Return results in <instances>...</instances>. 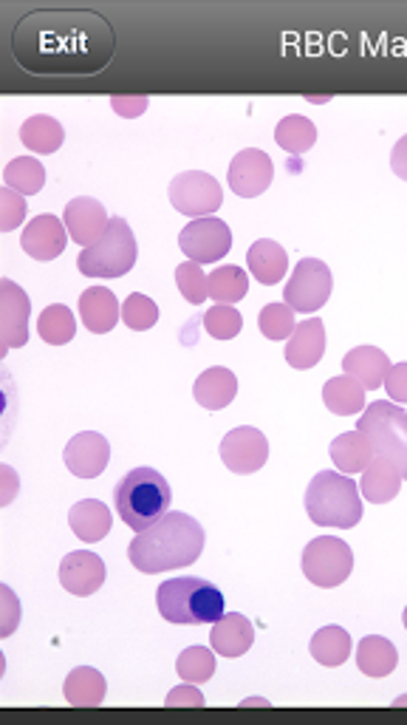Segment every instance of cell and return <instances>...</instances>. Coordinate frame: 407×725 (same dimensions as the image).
<instances>
[{"mask_svg": "<svg viewBox=\"0 0 407 725\" xmlns=\"http://www.w3.org/2000/svg\"><path fill=\"white\" fill-rule=\"evenodd\" d=\"M117 52L111 23L94 9H32L14 23L12 54L37 77H88Z\"/></svg>", "mask_w": 407, "mask_h": 725, "instance_id": "obj_1", "label": "cell"}, {"mask_svg": "<svg viewBox=\"0 0 407 725\" xmlns=\"http://www.w3.org/2000/svg\"><path fill=\"white\" fill-rule=\"evenodd\" d=\"M207 535L204 528L187 513H167L151 530L136 533L128 544V559L145 575L167 573V570L190 567L204 553Z\"/></svg>", "mask_w": 407, "mask_h": 725, "instance_id": "obj_2", "label": "cell"}, {"mask_svg": "<svg viewBox=\"0 0 407 725\" xmlns=\"http://www.w3.org/2000/svg\"><path fill=\"white\" fill-rule=\"evenodd\" d=\"M117 513L136 533L151 530L170 513L173 490L167 479L153 468H133L117 485Z\"/></svg>", "mask_w": 407, "mask_h": 725, "instance_id": "obj_3", "label": "cell"}, {"mask_svg": "<svg viewBox=\"0 0 407 725\" xmlns=\"http://www.w3.org/2000/svg\"><path fill=\"white\" fill-rule=\"evenodd\" d=\"M156 607L162 618L170 620V624H182V627L218 624L227 615L221 589L210 581L196 578V575L165 581L156 589Z\"/></svg>", "mask_w": 407, "mask_h": 725, "instance_id": "obj_4", "label": "cell"}, {"mask_svg": "<svg viewBox=\"0 0 407 725\" xmlns=\"http://www.w3.org/2000/svg\"><path fill=\"white\" fill-rule=\"evenodd\" d=\"M306 513L322 528H356L362 521L360 485L340 470H320L306 488Z\"/></svg>", "mask_w": 407, "mask_h": 725, "instance_id": "obj_5", "label": "cell"}, {"mask_svg": "<svg viewBox=\"0 0 407 725\" xmlns=\"http://www.w3.org/2000/svg\"><path fill=\"white\" fill-rule=\"evenodd\" d=\"M356 431L369 436L371 448H374L376 459L391 462L407 479V411L399 409L391 400H376L365 405Z\"/></svg>", "mask_w": 407, "mask_h": 725, "instance_id": "obj_6", "label": "cell"}, {"mask_svg": "<svg viewBox=\"0 0 407 725\" xmlns=\"http://www.w3.org/2000/svg\"><path fill=\"white\" fill-rule=\"evenodd\" d=\"M139 245L122 216H113L106 236L97 245L79 252L77 267L88 278H122L136 267Z\"/></svg>", "mask_w": 407, "mask_h": 725, "instance_id": "obj_7", "label": "cell"}, {"mask_svg": "<svg viewBox=\"0 0 407 725\" xmlns=\"http://www.w3.org/2000/svg\"><path fill=\"white\" fill-rule=\"evenodd\" d=\"M351 570H354V553H351L349 541L337 539V535H320L302 550V575L315 587H340Z\"/></svg>", "mask_w": 407, "mask_h": 725, "instance_id": "obj_8", "label": "cell"}, {"mask_svg": "<svg viewBox=\"0 0 407 725\" xmlns=\"http://www.w3.org/2000/svg\"><path fill=\"white\" fill-rule=\"evenodd\" d=\"M331 290H334V278H331L329 267L322 264L320 258H302V261H297L289 281H286L283 304H289L292 310L302 312V315H311V312L329 304Z\"/></svg>", "mask_w": 407, "mask_h": 725, "instance_id": "obj_9", "label": "cell"}, {"mask_svg": "<svg viewBox=\"0 0 407 725\" xmlns=\"http://www.w3.org/2000/svg\"><path fill=\"white\" fill-rule=\"evenodd\" d=\"M170 205L178 213L196 218H210L218 207L223 205V191L216 182V176L204 171H185L178 173L170 182Z\"/></svg>", "mask_w": 407, "mask_h": 725, "instance_id": "obj_10", "label": "cell"}, {"mask_svg": "<svg viewBox=\"0 0 407 725\" xmlns=\"http://www.w3.org/2000/svg\"><path fill=\"white\" fill-rule=\"evenodd\" d=\"M178 247L196 264H216L232 250V230L227 221L216 216L196 218L182 230Z\"/></svg>", "mask_w": 407, "mask_h": 725, "instance_id": "obj_11", "label": "cell"}, {"mask_svg": "<svg viewBox=\"0 0 407 725\" xmlns=\"http://www.w3.org/2000/svg\"><path fill=\"white\" fill-rule=\"evenodd\" d=\"M29 315H32V301L26 290H20L14 281L3 278L0 281V340H3L0 355L29 344Z\"/></svg>", "mask_w": 407, "mask_h": 725, "instance_id": "obj_12", "label": "cell"}, {"mask_svg": "<svg viewBox=\"0 0 407 725\" xmlns=\"http://www.w3.org/2000/svg\"><path fill=\"white\" fill-rule=\"evenodd\" d=\"M266 459H270V442L252 425L232 429L221 440V462L232 474H255L266 465Z\"/></svg>", "mask_w": 407, "mask_h": 725, "instance_id": "obj_13", "label": "cell"}, {"mask_svg": "<svg viewBox=\"0 0 407 725\" xmlns=\"http://www.w3.org/2000/svg\"><path fill=\"white\" fill-rule=\"evenodd\" d=\"M275 178V165L270 153L257 148H243L230 162V191L241 198H255L270 191Z\"/></svg>", "mask_w": 407, "mask_h": 725, "instance_id": "obj_14", "label": "cell"}, {"mask_svg": "<svg viewBox=\"0 0 407 725\" xmlns=\"http://www.w3.org/2000/svg\"><path fill=\"white\" fill-rule=\"evenodd\" d=\"M63 225H66L68 238H72L74 245H79L82 250H88V247H94L99 238L106 236L108 225H111V218H108L106 207L99 205L97 198L77 196L66 205V213H63Z\"/></svg>", "mask_w": 407, "mask_h": 725, "instance_id": "obj_15", "label": "cell"}, {"mask_svg": "<svg viewBox=\"0 0 407 725\" xmlns=\"http://www.w3.org/2000/svg\"><path fill=\"white\" fill-rule=\"evenodd\" d=\"M66 468L79 479H97L111 462V442L97 431H79L63 451Z\"/></svg>", "mask_w": 407, "mask_h": 725, "instance_id": "obj_16", "label": "cell"}, {"mask_svg": "<svg viewBox=\"0 0 407 725\" xmlns=\"http://www.w3.org/2000/svg\"><path fill=\"white\" fill-rule=\"evenodd\" d=\"M59 584L77 598H88L106 584V561L88 550L68 553L59 561Z\"/></svg>", "mask_w": 407, "mask_h": 725, "instance_id": "obj_17", "label": "cell"}, {"mask_svg": "<svg viewBox=\"0 0 407 725\" xmlns=\"http://www.w3.org/2000/svg\"><path fill=\"white\" fill-rule=\"evenodd\" d=\"M68 241L66 225L59 221L57 216L46 213V216L32 218L26 227H23V238H20V247L34 261H54V258L63 256Z\"/></svg>", "mask_w": 407, "mask_h": 725, "instance_id": "obj_18", "label": "cell"}, {"mask_svg": "<svg viewBox=\"0 0 407 725\" xmlns=\"http://www.w3.org/2000/svg\"><path fill=\"white\" fill-rule=\"evenodd\" d=\"M322 355H326V326L320 317H309V321L297 324L295 335L286 340V362L292 369L306 371L315 369Z\"/></svg>", "mask_w": 407, "mask_h": 725, "instance_id": "obj_19", "label": "cell"}, {"mask_svg": "<svg viewBox=\"0 0 407 725\" xmlns=\"http://www.w3.org/2000/svg\"><path fill=\"white\" fill-rule=\"evenodd\" d=\"M391 366L388 355L376 346H356L349 355L342 357V371L356 380L365 391H374L385 386V377H388Z\"/></svg>", "mask_w": 407, "mask_h": 725, "instance_id": "obj_20", "label": "cell"}, {"mask_svg": "<svg viewBox=\"0 0 407 725\" xmlns=\"http://www.w3.org/2000/svg\"><path fill=\"white\" fill-rule=\"evenodd\" d=\"M210 643L212 652L221 654V658H241L255 643V627H252L246 615L227 613L218 624H212Z\"/></svg>", "mask_w": 407, "mask_h": 725, "instance_id": "obj_21", "label": "cell"}, {"mask_svg": "<svg viewBox=\"0 0 407 725\" xmlns=\"http://www.w3.org/2000/svg\"><path fill=\"white\" fill-rule=\"evenodd\" d=\"M79 317L94 335H106L122 321V306L119 297L106 286H91L79 295Z\"/></svg>", "mask_w": 407, "mask_h": 725, "instance_id": "obj_22", "label": "cell"}, {"mask_svg": "<svg viewBox=\"0 0 407 725\" xmlns=\"http://www.w3.org/2000/svg\"><path fill=\"white\" fill-rule=\"evenodd\" d=\"M238 394V377L223 366H212V369L201 371L193 386V397L201 409L221 411L227 409Z\"/></svg>", "mask_w": 407, "mask_h": 725, "instance_id": "obj_23", "label": "cell"}, {"mask_svg": "<svg viewBox=\"0 0 407 725\" xmlns=\"http://www.w3.org/2000/svg\"><path fill=\"white\" fill-rule=\"evenodd\" d=\"M246 264H250V272L255 275L257 284L275 286L289 272V256L272 238H257L246 252Z\"/></svg>", "mask_w": 407, "mask_h": 725, "instance_id": "obj_24", "label": "cell"}, {"mask_svg": "<svg viewBox=\"0 0 407 725\" xmlns=\"http://www.w3.org/2000/svg\"><path fill=\"white\" fill-rule=\"evenodd\" d=\"M331 462L337 465L340 474H365L371 468V462L376 459L374 448H371L369 436L360 434V431H345V434L337 436L331 442Z\"/></svg>", "mask_w": 407, "mask_h": 725, "instance_id": "obj_25", "label": "cell"}, {"mask_svg": "<svg viewBox=\"0 0 407 725\" xmlns=\"http://www.w3.org/2000/svg\"><path fill=\"white\" fill-rule=\"evenodd\" d=\"M68 524H72L74 535L86 544L102 541L111 533V508L99 499H79L68 510Z\"/></svg>", "mask_w": 407, "mask_h": 725, "instance_id": "obj_26", "label": "cell"}, {"mask_svg": "<svg viewBox=\"0 0 407 725\" xmlns=\"http://www.w3.org/2000/svg\"><path fill=\"white\" fill-rule=\"evenodd\" d=\"M396 663H399V652H396V647L388 638L369 635V638L360 640V647H356V667H360L362 674H369V678H388L396 669Z\"/></svg>", "mask_w": 407, "mask_h": 725, "instance_id": "obj_27", "label": "cell"}, {"mask_svg": "<svg viewBox=\"0 0 407 725\" xmlns=\"http://www.w3.org/2000/svg\"><path fill=\"white\" fill-rule=\"evenodd\" d=\"M108 683L102 672L91 667H77L68 672L66 683H63V694L72 706H102L106 700Z\"/></svg>", "mask_w": 407, "mask_h": 725, "instance_id": "obj_28", "label": "cell"}, {"mask_svg": "<svg viewBox=\"0 0 407 725\" xmlns=\"http://www.w3.org/2000/svg\"><path fill=\"white\" fill-rule=\"evenodd\" d=\"M402 488V474L385 459H374L371 462V468L362 474L360 490L362 499H369L371 505H388L399 496Z\"/></svg>", "mask_w": 407, "mask_h": 725, "instance_id": "obj_29", "label": "cell"}, {"mask_svg": "<svg viewBox=\"0 0 407 725\" xmlns=\"http://www.w3.org/2000/svg\"><path fill=\"white\" fill-rule=\"evenodd\" d=\"M322 402L326 409L337 416H354L360 411H365V389L360 382L351 380L349 375L331 377L326 386H322Z\"/></svg>", "mask_w": 407, "mask_h": 725, "instance_id": "obj_30", "label": "cell"}, {"mask_svg": "<svg viewBox=\"0 0 407 725\" xmlns=\"http://www.w3.org/2000/svg\"><path fill=\"white\" fill-rule=\"evenodd\" d=\"M246 292H250V278H246V272H243L241 267H218V270H212L210 275H207V295H210L216 304L235 306L238 301L246 297Z\"/></svg>", "mask_w": 407, "mask_h": 725, "instance_id": "obj_31", "label": "cell"}, {"mask_svg": "<svg viewBox=\"0 0 407 725\" xmlns=\"http://www.w3.org/2000/svg\"><path fill=\"white\" fill-rule=\"evenodd\" d=\"M309 649L320 667H342L351 654V635L342 627H322L311 635Z\"/></svg>", "mask_w": 407, "mask_h": 725, "instance_id": "obj_32", "label": "cell"}, {"mask_svg": "<svg viewBox=\"0 0 407 725\" xmlns=\"http://www.w3.org/2000/svg\"><path fill=\"white\" fill-rule=\"evenodd\" d=\"M20 139H23V145H26L29 151L46 153L48 156V153L63 148L66 131H63V126H59L54 117H43V113H37V117H29L26 122H23V128H20Z\"/></svg>", "mask_w": 407, "mask_h": 725, "instance_id": "obj_33", "label": "cell"}, {"mask_svg": "<svg viewBox=\"0 0 407 725\" xmlns=\"http://www.w3.org/2000/svg\"><path fill=\"white\" fill-rule=\"evenodd\" d=\"M275 142L292 156H302L306 151H311L317 142V126L306 117H283L275 128Z\"/></svg>", "mask_w": 407, "mask_h": 725, "instance_id": "obj_34", "label": "cell"}, {"mask_svg": "<svg viewBox=\"0 0 407 725\" xmlns=\"http://www.w3.org/2000/svg\"><path fill=\"white\" fill-rule=\"evenodd\" d=\"M37 332L48 346H66L77 335V317L66 304H52L37 317Z\"/></svg>", "mask_w": 407, "mask_h": 725, "instance_id": "obj_35", "label": "cell"}, {"mask_svg": "<svg viewBox=\"0 0 407 725\" xmlns=\"http://www.w3.org/2000/svg\"><path fill=\"white\" fill-rule=\"evenodd\" d=\"M3 182H7V187H12L14 193H20V196H34V193H40L43 185H46V167L40 165V159L32 156L12 159L7 171H3Z\"/></svg>", "mask_w": 407, "mask_h": 725, "instance_id": "obj_36", "label": "cell"}, {"mask_svg": "<svg viewBox=\"0 0 407 725\" xmlns=\"http://www.w3.org/2000/svg\"><path fill=\"white\" fill-rule=\"evenodd\" d=\"M176 672L190 686H201L216 674V652L207 647H187L185 652L178 654Z\"/></svg>", "mask_w": 407, "mask_h": 725, "instance_id": "obj_37", "label": "cell"}, {"mask_svg": "<svg viewBox=\"0 0 407 725\" xmlns=\"http://www.w3.org/2000/svg\"><path fill=\"white\" fill-rule=\"evenodd\" d=\"M257 326H261V335L270 337V340H289L295 335V310L289 304H270L261 310L257 317Z\"/></svg>", "mask_w": 407, "mask_h": 725, "instance_id": "obj_38", "label": "cell"}, {"mask_svg": "<svg viewBox=\"0 0 407 725\" xmlns=\"http://www.w3.org/2000/svg\"><path fill=\"white\" fill-rule=\"evenodd\" d=\"M122 321H125L128 329L147 332L158 324V306L153 304L151 297L142 295V292H133L122 304Z\"/></svg>", "mask_w": 407, "mask_h": 725, "instance_id": "obj_39", "label": "cell"}, {"mask_svg": "<svg viewBox=\"0 0 407 725\" xmlns=\"http://www.w3.org/2000/svg\"><path fill=\"white\" fill-rule=\"evenodd\" d=\"M204 329L210 332L216 340H232V337L241 335L243 317L235 306L216 304L207 315H204Z\"/></svg>", "mask_w": 407, "mask_h": 725, "instance_id": "obj_40", "label": "cell"}, {"mask_svg": "<svg viewBox=\"0 0 407 725\" xmlns=\"http://www.w3.org/2000/svg\"><path fill=\"white\" fill-rule=\"evenodd\" d=\"M176 286L178 292L185 295L187 304H204L207 301V275H204L201 264L196 261H187V264L176 267Z\"/></svg>", "mask_w": 407, "mask_h": 725, "instance_id": "obj_41", "label": "cell"}, {"mask_svg": "<svg viewBox=\"0 0 407 725\" xmlns=\"http://www.w3.org/2000/svg\"><path fill=\"white\" fill-rule=\"evenodd\" d=\"M26 196L14 193L12 187H3L0 191V230H14L26 218Z\"/></svg>", "mask_w": 407, "mask_h": 725, "instance_id": "obj_42", "label": "cell"}, {"mask_svg": "<svg viewBox=\"0 0 407 725\" xmlns=\"http://www.w3.org/2000/svg\"><path fill=\"white\" fill-rule=\"evenodd\" d=\"M385 391H388L391 402H396V405L407 402V360L391 366L388 377H385Z\"/></svg>", "mask_w": 407, "mask_h": 725, "instance_id": "obj_43", "label": "cell"}, {"mask_svg": "<svg viewBox=\"0 0 407 725\" xmlns=\"http://www.w3.org/2000/svg\"><path fill=\"white\" fill-rule=\"evenodd\" d=\"M165 703H167V706H204L207 700H204L201 689L190 686V683H187V686L170 689V692H167Z\"/></svg>", "mask_w": 407, "mask_h": 725, "instance_id": "obj_44", "label": "cell"}, {"mask_svg": "<svg viewBox=\"0 0 407 725\" xmlns=\"http://www.w3.org/2000/svg\"><path fill=\"white\" fill-rule=\"evenodd\" d=\"M147 102H151L147 97H111L113 111L122 113L125 119L142 117V113H145V108H147Z\"/></svg>", "mask_w": 407, "mask_h": 725, "instance_id": "obj_45", "label": "cell"}, {"mask_svg": "<svg viewBox=\"0 0 407 725\" xmlns=\"http://www.w3.org/2000/svg\"><path fill=\"white\" fill-rule=\"evenodd\" d=\"M391 167H394V173L402 178V182H407V133L394 145V153H391Z\"/></svg>", "mask_w": 407, "mask_h": 725, "instance_id": "obj_46", "label": "cell"}, {"mask_svg": "<svg viewBox=\"0 0 407 725\" xmlns=\"http://www.w3.org/2000/svg\"><path fill=\"white\" fill-rule=\"evenodd\" d=\"M241 706H266V700H263V697H246Z\"/></svg>", "mask_w": 407, "mask_h": 725, "instance_id": "obj_47", "label": "cell"}, {"mask_svg": "<svg viewBox=\"0 0 407 725\" xmlns=\"http://www.w3.org/2000/svg\"><path fill=\"white\" fill-rule=\"evenodd\" d=\"M394 706H407V694H402V697L394 700Z\"/></svg>", "mask_w": 407, "mask_h": 725, "instance_id": "obj_48", "label": "cell"}, {"mask_svg": "<svg viewBox=\"0 0 407 725\" xmlns=\"http://www.w3.org/2000/svg\"><path fill=\"white\" fill-rule=\"evenodd\" d=\"M402 624H405V629H407V607H405V613H402Z\"/></svg>", "mask_w": 407, "mask_h": 725, "instance_id": "obj_49", "label": "cell"}]
</instances>
